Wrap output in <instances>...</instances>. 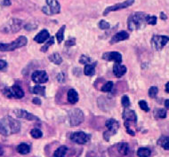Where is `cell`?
<instances>
[{
    "mask_svg": "<svg viewBox=\"0 0 169 157\" xmlns=\"http://www.w3.org/2000/svg\"><path fill=\"white\" fill-rule=\"evenodd\" d=\"M129 38V34L127 31H119V32L116 33L115 35L112 37V38L110 39V45H113L116 43H118L120 41H124Z\"/></svg>",
    "mask_w": 169,
    "mask_h": 157,
    "instance_id": "cell-15",
    "label": "cell"
},
{
    "mask_svg": "<svg viewBox=\"0 0 169 157\" xmlns=\"http://www.w3.org/2000/svg\"><path fill=\"white\" fill-rule=\"evenodd\" d=\"M49 59L56 65H60L62 62V58L61 57V55L59 53H57V52H54L53 54H51L49 56Z\"/></svg>",
    "mask_w": 169,
    "mask_h": 157,
    "instance_id": "cell-23",
    "label": "cell"
},
{
    "mask_svg": "<svg viewBox=\"0 0 169 157\" xmlns=\"http://www.w3.org/2000/svg\"><path fill=\"white\" fill-rule=\"evenodd\" d=\"M57 80H58V82L59 83H63L64 82V74L63 73H60L58 76H57Z\"/></svg>",
    "mask_w": 169,
    "mask_h": 157,
    "instance_id": "cell-40",
    "label": "cell"
},
{
    "mask_svg": "<svg viewBox=\"0 0 169 157\" xmlns=\"http://www.w3.org/2000/svg\"><path fill=\"white\" fill-rule=\"evenodd\" d=\"M158 92V87H156V86H152V87H150V88L149 89V96L150 97V98H156V96H157Z\"/></svg>",
    "mask_w": 169,
    "mask_h": 157,
    "instance_id": "cell-33",
    "label": "cell"
},
{
    "mask_svg": "<svg viewBox=\"0 0 169 157\" xmlns=\"http://www.w3.org/2000/svg\"><path fill=\"white\" fill-rule=\"evenodd\" d=\"M50 37V34L47 29H43L40 32L38 33L35 37H34V41H36L37 43H45L47 40Z\"/></svg>",
    "mask_w": 169,
    "mask_h": 157,
    "instance_id": "cell-19",
    "label": "cell"
},
{
    "mask_svg": "<svg viewBox=\"0 0 169 157\" xmlns=\"http://www.w3.org/2000/svg\"><path fill=\"white\" fill-rule=\"evenodd\" d=\"M139 106H140V107L142 108L143 111L149 112V107H148V104H147V102H146V101H144V100H141V101H139Z\"/></svg>",
    "mask_w": 169,
    "mask_h": 157,
    "instance_id": "cell-38",
    "label": "cell"
},
{
    "mask_svg": "<svg viewBox=\"0 0 169 157\" xmlns=\"http://www.w3.org/2000/svg\"><path fill=\"white\" fill-rule=\"evenodd\" d=\"M135 3V0H126L125 2H122L120 4H116L112 7H107L104 11H103V15L106 16L108 15L110 12H115V11H118V10H122V9H125V8H127V7H131L133 4Z\"/></svg>",
    "mask_w": 169,
    "mask_h": 157,
    "instance_id": "cell-11",
    "label": "cell"
},
{
    "mask_svg": "<svg viewBox=\"0 0 169 157\" xmlns=\"http://www.w3.org/2000/svg\"><path fill=\"white\" fill-rule=\"evenodd\" d=\"M66 46H73L76 45V39L75 38H70L68 41H66Z\"/></svg>",
    "mask_w": 169,
    "mask_h": 157,
    "instance_id": "cell-39",
    "label": "cell"
},
{
    "mask_svg": "<svg viewBox=\"0 0 169 157\" xmlns=\"http://www.w3.org/2000/svg\"><path fill=\"white\" fill-rule=\"evenodd\" d=\"M68 148L65 146H61L59 148H57L54 154V157H64L65 154L67 153Z\"/></svg>",
    "mask_w": 169,
    "mask_h": 157,
    "instance_id": "cell-25",
    "label": "cell"
},
{
    "mask_svg": "<svg viewBox=\"0 0 169 157\" xmlns=\"http://www.w3.org/2000/svg\"><path fill=\"white\" fill-rule=\"evenodd\" d=\"M151 155V151L146 147H141L137 151V155L139 157H149Z\"/></svg>",
    "mask_w": 169,
    "mask_h": 157,
    "instance_id": "cell-26",
    "label": "cell"
},
{
    "mask_svg": "<svg viewBox=\"0 0 169 157\" xmlns=\"http://www.w3.org/2000/svg\"><path fill=\"white\" fill-rule=\"evenodd\" d=\"M30 135L34 138H40L43 136V132L39 129H33L30 131Z\"/></svg>",
    "mask_w": 169,
    "mask_h": 157,
    "instance_id": "cell-32",
    "label": "cell"
},
{
    "mask_svg": "<svg viewBox=\"0 0 169 157\" xmlns=\"http://www.w3.org/2000/svg\"><path fill=\"white\" fill-rule=\"evenodd\" d=\"M96 62H94L92 64H87L85 66V68H84V73L86 76H94L95 73V67H96Z\"/></svg>",
    "mask_w": 169,
    "mask_h": 157,
    "instance_id": "cell-21",
    "label": "cell"
},
{
    "mask_svg": "<svg viewBox=\"0 0 169 157\" xmlns=\"http://www.w3.org/2000/svg\"><path fill=\"white\" fill-rule=\"evenodd\" d=\"M157 23V17L156 16H150L148 14V17H147V24L149 25H156Z\"/></svg>",
    "mask_w": 169,
    "mask_h": 157,
    "instance_id": "cell-37",
    "label": "cell"
},
{
    "mask_svg": "<svg viewBox=\"0 0 169 157\" xmlns=\"http://www.w3.org/2000/svg\"><path fill=\"white\" fill-rule=\"evenodd\" d=\"M20 130L19 121L11 116H6L0 120V134L4 136H9L18 133Z\"/></svg>",
    "mask_w": 169,
    "mask_h": 157,
    "instance_id": "cell-1",
    "label": "cell"
},
{
    "mask_svg": "<svg viewBox=\"0 0 169 157\" xmlns=\"http://www.w3.org/2000/svg\"><path fill=\"white\" fill-rule=\"evenodd\" d=\"M48 8L50 9L52 14H57L61 12V6L57 0H47Z\"/></svg>",
    "mask_w": 169,
    "mask_h": 157,
    "instance_id": "cell-17",
    "label": "cell"
},
{
    "mask_svg": "<svg viewBox=\"0 0 169 157\" xmlns=\"http://www.w3.org/2000/svg\"><path fill=\"white\" fill-rule=\"evenodd\" d=\"M54 37H51L50 38H49V40H48L47 42L45 44V46H43L42 48H41L40 50H41V52H46L47 51V49L50 47V46H52V45H54Z\"/></svg>",
    "mask_w": 169,
    "mask_h": 157,
    "instance_id": "cell-31",
    "label": "cell"
},
{
    "mask_svg": "<svg viewBox=\"0 0 169 157\" xmlns=\"http://www.w3.org/2000/svg\"><path fill=\"white\" fill-rule=\"evenodd\" d=\"M165 107H166L167 108H169V99H167V100L165 101Z\"/></svg>",
    "mask_w": 169,
    "mask_h": 157,
    "instance_id": "cell-46",
    "label": "cell"
},
{
    "mask_svg": "<svg viewBox=\"0 0 169 157\" xmlns=\"http://www.w3.org/2000/svg\"><path fill=\"white\" fill-rule=\"evenodd\" d=\"M160 18H161L162 20H167V15L164 13H160Z\"/></svg>",
    "mask_w": 169,
    "mask_h": 157,
    "instance_id": "cell-45",
    "label": "cell"
},
{
    "mask_svg": "<svg viewBox=\"0 0 169 157\" xmlns=\"http://www.w3.org/2000/svg\"><path fill=\"white\" fill-rule=\"evenodd\" d=\"M112 88H113V82H111V81H109V82H107L105 85L101 87V92H111Z\"/></svg>",
    "mask_w": 169,
    "mask_h": 157,
    "instance_id": "cell-30",
    "label": "cell"
},
{
    "mask_svg": "<svg viewBox=\"0 0 169 157\" xmlns=\"http://www.w3.org/2000/svg\"><path fill=\"white\" fill-rule=\"evenodd\" d=\"M3 154H4V151H3V148H2V147L0 146V156H1V155H3Z\"/></svg>",
    "mask_w": 169,
    "mask_h": 157,
    "instance_id": "cell-48",
    "label": "cell"
},
{
    "mask_svg": "<svg viewBox=\"0 0 169 157\" xmlns=\"http://www.w3.org/2000/svg\"><path fill=\"white\" fill-rule=\"evenodd\" d=\"M123 118L125 121L128 122L130 124H135L136 122H137V116H136V114L135 111L133 110H130V109H126L124 113H123Z\"/></svg>",
    "mask_w": 169,
    "mask_h": 157,
    "instance_id": "cell-16",
    "label": "cell"
},
{
    "mask_svg": "<svg viewBox=\"0 0 169 157\" xmlns=\"http://www.w3.org/2000/svg\"><path fill=\"white\" fill-rule=\"evenodd\" d=\"M32 92L35 94H38V95H45L46 92V87L45 86H41V85H36L32 90Z\"/></svg>",
    "mask_w": 169,
    "mask_h": 157,
    "instance_id": "cell-29",
    "label": "cell"
},
{
    "mask_svg": "<svg viewBox=\"0 0 169 157\" xmlns=\"http://www.w3.org/2000/svg\"><path fill=\"white\" fill-rule=\"evenodd\" d=\"M158 144L162 146L164 149L169 150V137L167 136H161L158 140Z\"/></svg>",
    "mask_w": 169,
    "mask_h": 157,
    "instance_id": "cell-22",
    "label": "cell"
},
{
    "mask_svg": "<svg viewBox=\"0 0 169 157\" xmlns=\"http://www.w3.org/2000/svg\"><path fill=\"white\" fill-rule=\"evenodd\" d=\"M168 42V37L161 36V35H154L151 38V46L156 51H160Z\"/></svg>",
    "mask_w": 169,
    "mask_h": 157,
    "instance_id": "cell-9",
    "label": "cell"
},
{
    "mask_svg": "<svg viewBox=\"0 0 169 157\" xmlns=\"http://www.w3.org/2000/svg\"><path fill=\"white\" fill-rule=\"evenodd\" d=\"M4 95L7 98H21L24 97V92L19 85H14L12 87H6L3 90Z\"/></svg>",
    "mask_w": 169,
    "mask_h": 157,
    "instance_id": "cell-5",
    "label": "cell"
},
{
    "mask_svg": "<svg viewBox=\"0 0 169 157\" xmlns=\"http://www.w3.org/2000/svg\"><path fill=\"white\" fill-rule=\"evenodd\" d=\"M22 20L19 19H11L0 28V31L3 33H16L21 28Z\"/></svg>",
    "mask_w": 169,
    "mask_h": 157,
    "instance_id": "cell-4",
    "label": "cell"
},
{
    "mask_svg": "<svg viewBox=\"0 0 169 157\" xmlns=\"http://www.w3.org/2000/svg\"><path fill=\"white\" fill-rule=\"evenodd\" d=\"M99 28L102 29V30H105V29H109L110 28V24L107 22L106 20H101L100 22H99Z\"/></svg>",
    "mask_w": 169,
    "mask_h": 157,
    "instance_id": "cell-34",
    "label": "cell"
},
{
    "mask_svg": "<svg viewBox=\"0 0 169 157\" xmlns=\"http://www.w3.org/2000/svg\"><path fill=\"white\" fill-rule=\"evenodd\" d=\"M102 59L108 61H115L116 63H121L122 55L118 52H109L102 54Z\"/></svg>",
    "mask_w": 169,
    "mask_h": 157,
    "instance_id": "cell-13",
    "label": "cell"
},
{
    "mask_svg": "<svg viewBox=\"0 0 169 157\" xmlns=\"http://www.w3.org/2000/svg\"><path fill=\"white\" fill-rule=\"evenodd\" d=\"M29 151H30V147L27 144L22 143V144H20L17 146V152L20 155H27V154L29 153Z\"/></svg>",
    "mask_w": 169,
    "mask_h": 157,
    "instance_id": "cell-24",
    "label": "cell"
},
{
    "mask_svg": "<svg viewBox=\"0 0 169 157\" xmlns=\"http://www.w3.org/2000/svg\"><path fill=\"white\" fill-rule=\"evenodd\" d=\"M68 101L70 104H76L78 101V94L76 90L74 89H70L68 92Z\"/></svg>",
    "mask_w": 169,
    "mask_h": 157,
    "instance_id": "cell-20",
    "label": "cell"
},
{
    "mask_svg": "<svg viewBox=\"0 0 169 157\" xmlns=\"http://www.w3.org/2000/svg\"><path fill=\"white\" fill-rule=\"evenodd\" d=\"M28 39L26 37L20 36L16 40L13 41L12 43L9 44H4L0 43V51L1 52H10V51H14L15 49L20 48L22 46H25L27 45Z\"/></svg>",
    "mask_w": 169,
    "mask_h": 157,
    "instance_id": "cell-3",
    "label": "cell"
},
{
    "mask_svg": "<svg viewBox=\"0 0 169 157\" xmlns=\"http://www.w3.org/2000/svg\"><path fill=\"white\" fill-rule=\"evenodd\" d=\"M70 139L77 144L83 145L87 144L90 141L91 136L83 131H77V132H73L70 135Z\"/></svg>",
    "mask_w": 169,
    "mask_h": 157,
    "instance_id": "cell-10",
    "label": "cell"
},
{
    "mask_svg": "<svg viewBox=\"0 0 169 157\" xmlns=\"http://www.w3.org/2000/svg\"><path fill=\"white\" fill-rule=\"evenodd\" d=\"M69 123L72 126H78L84 122V113L78 108H73L69 112Z\"/></svg>",
    "mask_w": 169,
    "mask_h": 157,
    "instance_id": "cell-6",
    "label": "cell"
},
{
    "mask_svg": "<svg viewBox=\"0 0 169 157\" xmlns=\"http://www.w3.org/2000/svg\"><path fill=\"white\" fill-rule=\"evenodd\" d=\"M7 63L5 61V60H2V59H0V70H3V69H5L6 68H7Z\"/></svg>",
    "mask_w": 169,
    "mask_h": 157,
    "instance_id": "cell-41",
    "label": "cell"
},
{
    "mask_svg": "<svg viewBox=\"0 0 169 157\" xmlns=\"http://www.w3.org/2000/svg\"><path fill=\"white\" fill-rule=\"evenodd\" d=\"M31 79L36 84H45L48 81V75L45 70H36L32 73Z\"/></svg>",
    "mask_w": 169,
    "mask_h": 157,
    "instance_id": "cell-12",
    "label": "cell"
},
{
    "mask_svg": "<svg viewBox=\"0 0 169 157\" xmlns=\"http://www.w3.org/2000/svg\"><path fill=\"white\" fill-rule=\"evenodd\" d=\"M154 116L156 118L167 117V110L164 108H156L154 110Z\"/></svg>",
    "mask_w": 169,
    "mask_h": 157,
    "instance_id": "cell-28",
    "label": "cell"
},
{
    "mask_svg": "<svg viewBox=\"0 0 169 157\" xmlns=\"http://www.w3.org/2000/svg\"><path fill=\"white\" fill-rule=\"evenodd\" d=\"M121 103H122V106H123L124 107H126V108H127V107H128L129 106H130V99H129L127 95H124V96L122 97Z\"/></svg>",
    "mask_w": 169,
    "mask_h": 157,
    "instance_id": "cell-35",
    "label": "cell"
},
{
    "mask_svg": "<svg viewBox=\"0 0 169 157\" xmlns=\"http://www.w3.org/2000/svg\"><path fill=\"white\" fill-rule=\"evenodd\" d=\"M14 114L17 117L19 118H23V119H26V120H29V121H33V120H36V121H39V119L35 116L34 115L29 113L26 110H22V109H16L14 110Z\"/></svg>",
    "mask_w": 169,
    "mask_h": 157,
    "instance_id": "cell-14",
    "label": "cell"
},
{
    "mask_svg": "<svg viewBox=\"0 0 169 157\" xmlns=\"http://www.w3.org/2000/svg\"><path fill=\"white\" fill-rule=\"evenodd\" d=\"M148 14L142 12H136L132 13L127 20V27L130 30L142 29L147 24Z\"/></svg>",
    "mask_w": 169,
    "mask_h": 157,
    "instance_id": "cell-2",
    "label": "cell"
},
{
    "mask_svg": "<svg viewBox=\"0 0 169 157\" xmlns=\"http://www.w3.org/2000/svg\"><path fill=\"white\" fill-rule=\"evenodd\" d=\"M79 62L81 64H86V65L89 64L91 62V58L88 57V56H86V55H82L80 59H79Z\"/></svg>",
    "mask_w": 169,
    "mask_h": 157,
    "instance_id": "cell-36",
    "label": "cell"
},
{
    "mask_svg": "<svg viewBox=\"0 0 169 157\" xmlns=\"http://www.w3.org/2000/svg\"><path fill=\"white\" fill-rule=\"evenodd\" d=\"M166 92H168L169 93V82L166 85Z\"/></svg>",
    "mask_w": 169,
    "mask_h": 157,
    "instance_id": "cell-47",
    "label": "cell"
},
{
    "mask_svg": "<svg viewBox=\"0 0 169 157\" xmlns=\"http://www.w3.org/2000/svg\"><path fill=\"white\" fill-rule=\"evenodd\" d=\"M65 28L66 26L65 25H63V26L61 27V28L57 31L56 33V38H57V42L59 43V44H61V42L63 41L64 39V31H65Z\"/></svg>",
    "mask_w": 169,
    "mask_h": 157,
    "instance_id": "cell-27",
    "label": "cell"
},
{
    "mask_svg": "<svg viewBox=\"0 0 169 157\" xmlns=\"http://www.w3.org/2000/svg\"><path fill=\"white\" fill-rule=\"evenodd\" d=\"M113 73L117 77H121L127 73V67L120 63H115L113 66Z\"/></svg>",
    "mask_w": 169,
    "mask_h": 157,
    "instance_id": "cell-18",
    "label": "cell"
},
{
    "mask_svg": "<svg viewBox=\"0 0 169 157\" xmlns=\"http://www.w3.org/2000/svg\"><path fill=\"white\" fill-rule=\"evenodd\" d=\"M32 102H33L34 104H36V105L41 104V100L38 98H34L33 99H32Z\"/></svg>",
    "mask_w": 169,
    "mask_h": 157,
    "instance_id": "cell-43",
    "label": "cell"
},
{
    "mask_svg": "<svg viewBox=\"0 0 169 157\" xmlns=\"http://www.w3.org/2000/svg\"><path fill=\"white\" fill-rule=\"evenodd\" d=\"M128 145L126 142H121L109 148V154L117 157H122L128 154Z\"/></svg>",
    "mask_w": 169,
    "mask_h": 157,
    "instance_id": "cell-7",
    "label": "cell"
},
{
    "mask_svg": "<svg viewBox=\"0 0 169 157\" xmlns=\"http://www.w3.org/2000/svg\"><path fill=\"white\" fill-rule=\"evenodd\" d=\"M3 6H5V7H9V6H11V1H10V0H4V1H3Z\"/></svg>",
    "mask_w": 169,
    "mask_h": 157,
    "instance_id": "cell-44",
    "label": "cell"
},
{
    "mask_svg": "<svg viewBox=\"0 0 169 157\" xmlns=\"http://www.w3.org/2000/svg\"><path fill=\"white\" fill-rule=\"evenodd\" d=\"M42 10H43V12L46 13V14H47V15H52L51 11H50V9H49L48 7H43V9H42Z\"/></svg>",
    "mask_w": 169,
    "mask_h": 157,
    "instance_id": "cell-42",
    "label": "cell"
},
{
    "mask_svg": "<svg viewBox=\"0 0 169 157\" xmlns=\"http://www.w3.org/2000/svg\"><path fill=\"white\" fill-rule=\"evenodd\" d=\"M105 126L108 128V131L103 133V137L107 141H109V137L115 135L117 133V131L119 128V124L115 119H109V120H107V122L105 123Z\"/></svg>",
    "mask_w": 169,
    "mask_h": 157,
    "instance_id": "cell-8",
    "label": "cell"
}]
</instances>
